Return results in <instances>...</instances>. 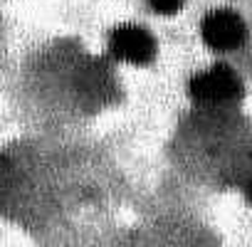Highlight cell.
Here are the masks:
<instances>
[{"label":"cell","instance_id":"277c9868","mask_svg":"<svg viewBox=\"0 0 252 247\" xmlns=\"http://www.w3.org/2000/svg\"><path fill=\"white\" fill-rule=\"evenodd\" d=\"M200 37L203 42L215 50V52H232L245 45L247 40V25L245 20L230 10V8H218L210 10L203 23H200Z\"/></svg>","mask_w":252,"mask_h":247},{"label":"cell","instance_id":"7a4b0ae2","mask_svg":"<svg viewBox=\"0 0 252 247\" xmlns=\"http://www.w3.org/2000/svg\"><path fill=\"white\" fill-rule=\"evenodd\" d=\"M32 89L55 109L96 111L116 99V82L109 67L82 52V47H55L32 67Z\"/></svg>","mask_w":252,"mask_h":247},{"label":"cell","instance_id":"5b68a950","mask_svg":"<svg viewBox=\"0 0 252 247\" xmlns=\"http://www.w3.org/2000/svg\"><path fill=\"white\" fill-rule=\"evenodd\" d=\"M109 50L119 62H129V64H151L156 60V40L144 25L134 23H124L116 25L109 35Z\"/></svg>","mask_w":252,"mask_h":247},{"label":"cell","instance_id":"6da1fadb","mask_svg":"<svg viewBox=\"0 0 252 247\" xmlns=\"http://www.w3.org/2000/svg\"><path fill=\"white\" fill-rule=\"evenodd\" d=\"M176 156L195 178L252 200V126L230 109H200L183 126Z\"/></svg>","mask_w":252,"mask_h":247},{"label":"cell","instance_id":"3957f363","mask_svg":"<svg viewBox=\"0 0 252 247\" xmlns=\"http://www.w3.org/2000/svg\"><path fill=\"white\" fill-rule=\"evenodd\" d=\"M188 94L200 109H230L242 99L245 87L227 64H215L190 79Z\"/></svg>","mask_w":252,"mask_h":247},{"label":"cell","instance_id":"8992f818","mask_svg":"<svg viewBox=\"0 0 252 247\" xmlns=\"http://www.w3.org/2000/svg\"><path fill=\"white\" fill-rule=\"evenodd\" d=\"M149 5L158 13V15H176L183 10L186 0H149Z\"/></svg>","mask_w":252,"mask_h":247}]
</instances>
